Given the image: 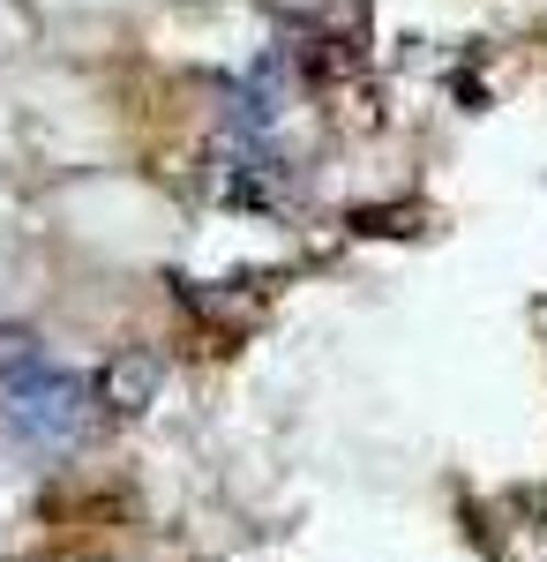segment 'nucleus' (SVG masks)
Masks as SVG:
<instances>
[{
	"label": "nucleus",
	"mask_w": 547,
	"mask_h": 562,
	"mask_svg": "<svg viewBox=\"0 0 547 562\" xmlns=\"http://www.w3.org/2000/svg\"><path fill=\"white\" fill-rule=\"evenodd\" d=\"M263 8H270V15H286V23H308V15H323L331 0H263Z\"/></svg>",
	"instance_id": "nucleus-4"
},
{
	"label": "nucleus",
	"mask_w": 547,
	"mask_h": 562,
	"mask_svg": "<svg viewBox=\"0 0 547 562\" xmlns=\"http://www.w3.org/2000/svg\"><path fill=\"white\" fill-rule=\"evenodd\" d=\"M15 31H23V15H15V8H8V0H0V45L15 38Z\"/></svg>",
	"instance_id": "nucleus-5"
},
{
	"label": "nucleus",
	"mask_w": 547,
	"mask_h": 562,
	"mask_svg": "<svg viewBox=\"0 0 547 562\" xmlns=\"http://www.w3.org/2000/svg\"><path fill=\"white\" fill-rule=\"evenodd\" d=\"M158 383H166L158 352L127 346V352H113V360H105V375H98V405H105V413H121V420H135V413H150Z\"/></svg>",
	"instance_id": "nucleus-2"
},
{
	"label": "nucleus",
	"mask_w": 547,
	"mask_h": 562,
	"mask_svg": "<svg viewBox=\"0 0 547 562\" xmlns=\"http://www.w3.org/2000/svg\"><path fill=\"white\" fill-rule=\"evenodd\" d=\"M90 397H98V390H90L83 375H68V368H31L23 383H8L0 420H8L15 442L60 458V450H76V442L90 435Z\"/></svg>",
	"instance_id": "nucleus-1"
},
{
	"label": "nucleus",
	"mask_w": 547,
	"mask_h": 562,
	"mask_svg": "<svg viewBox=\"0 0 547 562\" xmlns=\"http://www.w3.org/2000/svg\"><path fill=\"white\" fill-rule=\"evenodd\" d=\"M38 368V330H23V323H0V375L8 383H23Z\"/></svg>",
	"instance_id": "nucleus-3"
}]
</instances>
